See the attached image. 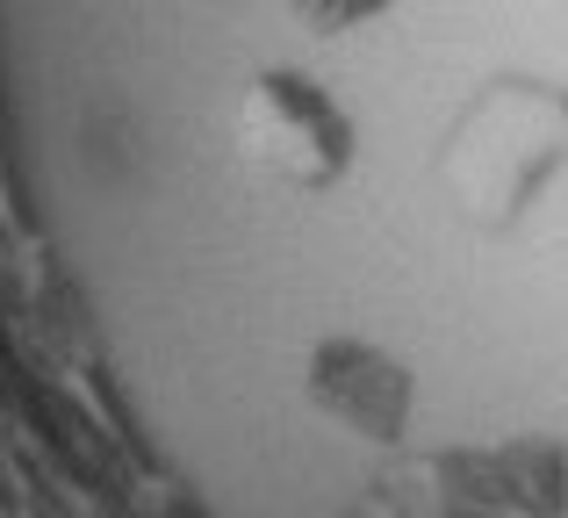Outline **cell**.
I'll return each mask as SVG.
<instances>
[{
  "instance_id": "obj_1",
  "label": "cell",
  "mask_w": 568,
  "mask_h": 518,
  "mask_svg": "<svg viewBox=\"0 0 568 518\" xmlns=\"http://www.w3.org/2000/svg\"><path fill=\"white\" fill-rule=\"evenodd\" d=\"M568 166V87L489 80L446 123L439 181L475 231H518Z\"/></svg>"
},
{
  "instance_id": "obj_2",
  "label": "cell",
  "mask_w": 568,
  "mask_h": 518,
  "mask_svg": "<svg viewBox=\"0 0 568 518\" xmlns=\"http://www.w3.org/2000/svg\"><path fill=\"white\" fill-rule=\"evenodd\" d=\"M353 518H568V447L504 439L410 454L367 490Z\"/></svg>"
},
{
  "instance_id": "obj_3",
  "label": "cell",
  "mask_w": 568,
  "mask_h": 518,
  "mask_svg": "<svg viewBox=\"0 0 568 518\" xmlns=\"http://www.w3.org/2000/svg\"><path fill=\"white\" fill-rule=\"evenodd\" d=\"M237 152L266 181L317 195L353 166V123L338 115V101L324 87L295 80V72H266L237 101Z\"/></svg>"
},
{
  "instance_id": "obj_4",
  "label": "cell",
  "mask_w": 568,
  "mask_h": 518,
  "mask_svg": "<svg viewBox=\"0 0 568 518\" xmlns=\"http://www.w3.org/2000/svg\"><path fill=\"white\" fill-rule=\"evenodd\" d=\"M303 396L332 425H346V433H361V439H396L403 418H410V375H403L388 353L361 346V338H324V346L310 353Z\"/></svg>"
}]
</instances>
